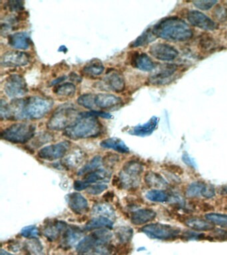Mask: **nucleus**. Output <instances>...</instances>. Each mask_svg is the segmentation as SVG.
<instances>
[{
  "instance_id": "nucleus-24",
  "label": "nucleus",
  "mask_w": 227,
  "mask_h": 255,
  "mask_svg": "<svg viewBox=\"0 0 227 255\" xmlns=\"http://www.w3.org/2000/svg\"><path fill=\"white\" fill-rule=\"evenodd\" d=\"M184 223L189 229L195 231H213L215 228L213 223L207 221L206 219L199 217H189L185 219Z\"/></svg>"
},
{
  "instance_id": "nucleus-46",
  "label": "nucleus",
  "mask_w": 227,
  "mask_h": 255,
  "mask_svg": "<svg viewBox=\"0 0 227 255\" xmlns=\"http://www.w3.org/2000/svg\"><path fill=\"white\" fill-rule=\"evenodd\" d=\"M193 3L195 7L199 8V9L208 10L217 4V1H213V0H208V1L203 0V1H195Z\"/></svg>"
},
{
  "instance_id": "nucleus-3",
  "label": "nucleus",
  "mask_w": 227,
  "mask_h": 255,
  "mask_svg": "<svg viewBox=\"0 0 227 255\" xmlns=\"http://www.w3.org/2000/svg\"><path fill=\"white\" fill-rule=\"evenodd\" d=\"M102 126L97 118L81 113L80 117L64 130L63 135L69 139L92 138L101 134Z\"/></svg>"
},
{
  "instance_id": "nucleus-11",
  "label": "nucleus",
  "mask_w": 227,
  "mask_h": 255,
  "mask_svg": "<svg viewBox=\"0 0 227 255\" xmlns=\"http://www.w3.org/2000/svg\"><path fill=\"white\" fill-rule=\"evenodd\" d=\"M31 57L25 52L9 51L1 55V65L4 67H24L30 62Z\"/></svg>"
},
{
  "instance_id": "nucleus-17",
  "label": "nucleus",
  "mask_w": 227,
  "mask_h": 255,
  "mask_svg": "<svg viewBox=\"0 0 227 255\" xmlns=\"http://www.w3.org/2000/svg\"><path fill=\"white\" fill-rule=\"evenodd\" d=\"M66 200L69 208L75 214L83 215L88 211V201L81 193H71L67 195Z\"/></svg>"
},
{
  "instance_id": "nucleus-49",
  "label": "nucleus",
  "mask_w": 227,
  "mask_h": 255,
  "mask_svg": "<svg viewBox=\"0 0 227 255\" xmlns=\"http://www.w3.org/2000/svg\"><path fill=\"white\" fill-rule=\"evenodd\" d=\"M216 195V190L212 185L206 184L203 190L202 197L207 199L214 198Z\"/></svg>"
},
{
  "instance_id": "nucleus-50",
  "label": "nucleus",
  "mask_w": 227,
  "mask_h": 255,
  "mask_svg": "<svg viewBox=\"0 0 227 255\" xmlns=\"http://www.w3.org/2000/svg\"><path fill=\"white\" fill-rule=\"evenodd\" d=\"M87 115L91 116V117L97 118L100 117L102 119H110L112 118V116L109 113H105V112L91 111L88 113H85Z\"/></svg>"
},
{
  "instance_id": "nucleus-39",
  "label": "nucleus",
  "mask_w": 227,
  "mask_h": 255,
  "mask_svg": "<svg viewBox=\"0 0 227 255\" xmlns=\"http://www.w3.org/2000/svg\"><path fill=\"white\" fill-rule=\"evenodd\" d=\"M77 103L85 109L94 111L95 110L94 94H84L80 96L77 99Z\"/></svg>"
},
{
  "instance_id": "nucleus-53",
  "label": "nucleus",
  "mask_w": 227,
  "mask_h": 255,
  "mask_svg": "<svg viewBox=\"0 0 227 255\" xmlns=\"http://www.w3.org/2000/svg\"><path fill=\"white\" fill-rule=\"evenodd\" d=\"M65 79H66V77H59L58 78V79L54 80V81L52 82V83H51V85L55 86L60 85V83H61V82H63V80H65Z\"/></svg>"
},
{
  "instance_id": "nucleus-1",
  "label": "nucleus",
  "mask_w": 227,
  "mask_h": 255,
  "mask_svg": "<svg viewBox=\"0 0 227 255\" xmlns=\"http://www.w3.org/2000/svg\"><path fill=\"white\" fill-rule=\"evenodd\" d=\"M53 102L47 98L34 96L15 100L9 105L11 120H39L52 109Z\"/></svg>"
},
{
  "instance_id": "nucleus-41",
  "label": "nucleus",
  "mask_w": 227,
  "mask_h": 255,
  "mask_svg": "<svg viewBox=\"0 0 227 255\" xmlns=\"http://www.w3.org/2000/svg\"><path fill=\"white\" fill-rule=\"evenodd\" d=\"M201 49L204 50L205 51H211L213 50L217 49V43L216 41L213 38L205 36L202 38L199 42Z\"/></svg>"
},
{
  "instance_id": "nucleus-6",
  "label": "nucleus",
  "mask_w": 227,
  "mask_h": 255,
  "mask_svg": "<svg viewBox=\"0 0 227 255\" xmlns=\"http://www.w3.org/2000/svg\"><path fill=\"white\" fill-rule=\"evenodd\" d=\"M141 232L145 233L149 238L161 241L175 240L181 234L179 227L171 226L163 223H151L141 228Z\"/></svg>"
},
{
  "instance_id": "nucleus-43",
  "label": "nucleus",
  "mask_w": 227,
  "mask_h": 255,
  "mask_svg": "<svg viewBox=\"0 0 227 255\" xmlns=\"http://www.w3.org/2000/svg\"><path fill=\"white\" fill-rule=\"evenodd\" d=\"M5 8L11 12L21 11L24 9V2L18 0H10L5 3Z\"/></svg>"
},
{
  "instance_id": "nucleus-47",
  "label": "nucleus",
  "mask_w": 227,
  "mask_h": 255,
  "mask_svg": "<svg viewBox=\"0 0 227 255\" xmlns=\"http://www.w3.org/2000/svg\"><path fill=\"white\" fill-rule=\"evenodd\" d=\"M214 17L219 21L227 19V8L224 6H218L215 9Z\"/></svg>"
},
{
  "instance_id": "nucleus-20",
  "label": "nucleus",
  "mask_w": 227,
  "mask_h": 255,
  "mask_svg": "<svg viewBox=\"0 0 227 255\" xmlns=\"http://www.w3.org/2000/svg\"><path fill=\"white\" fill-rule=\"evenodd\" d=\"M131 65L142 71H152L155 68V64L152 59L145 53L135 52L131 59Z\"/></svg>"
},
{
  "instance_id": "nucleus-25",
  "label": "nucleus",
  "mask_w": 227,
  "mask_h": 255,
  "mask_svg": "<svg viewBox=\"0 0 227 255\" xmlns=\"http://www.w3.org/2000/svg\"><path fill=\"white\" fill-rule=\"evenodd\" d=\"M103 148L111 149L121 153H127L129 152V147L125 144L124 141L117 137H110L104 139L100 143Z\"/></svg>"
},
{
  "instance_id": "nucleus-9",
  "label": "nucleus",
  "mask_w": 227,
  "mask_h": 255,
  "mask_svg": "<svg viewBox=\"0 0 227 255\" xmlns=\"http://www.w3.org/2000/svg\"><path fill=\"white\" fill-rule=\"evenodd\" d=\"M4 92L7 97L15 99L25 96L28 92L25 79L21 75L13 74L5 80Z\"/></svg>"
},
{
  "instance_id": "nucleus-44",
  "label": "nucleus",
  "mask_w": 227,
  "mask_h": 255,
  "mask_svg": "<svg viewBox=\"0 0 227 255\" xmlns=\"http://www.w3.org/2000/svg\"><path fill=\"white\" fill-rule=\"evenodd\" d=\"M181 238L183 240L193 241L203 240L205 238V235L203 233H199L192 231H186L181 235Z\"/></svg>"
},
{
  "instance_id": "nucleus-30",
  "label": "nucleus",
  "mask_w": 227,
  "mask_h": 255,
  "mask_svg": "<svg viewBox=\"0 0 227 255\" xmlns=\"http://www.w3.org/2000/svg\"><path fill=\"white\" fill-rule=\"evenodd\" d=\"M145 181L149 187L154 188H162L168 185V182L159 173L149 171L145 176Z\"/></svg>"
},
{
  "instance_id": "nucleus-38",
  "label": "nucleus",
  "mask_w": 227,
  "mask_h": 255,
  "mask_svg": "<svg viewBox=\"0 0 227 255\" xmlns=\"http://www.w3.org/2000/svg\"><path fill=\"white\" fill-rule=\"evenodd\" d=\"M115 253L114 247L107 243L99 245L84 255H113Z\"/></svg>"
},
{
  "instance_id": "nucleus-42",
  "label": "nucleus",
  "mask_w": 227,
  "mask_h": 255,
  "mask_svg": "<svg viewBox=\"0 0 227 255\" xmlns=\"http://www.w3.org/2000/svg\"><path fill=\"white\" fill-rule=\"evenodd\" d=\"M21 235L27 239L37 238L39 236V231L35 225H29L21 229Z\"/></svg>"
},
{
  "instance_id": "nucleus-37",
  "label": "nucleus",
  "mask_w": 227,
  "mask_h": 255,
  "mask_svg": "<svg viewBox=\"0 0 227 255\" xmlns=\"http://www.w3.org/2000/svg\"><path fill=\"white\" fill-rule=\"evenodd\" d=\"M155 37L156 36L153 33L152 30H147L142 35L139 36L134 42H133L131 46L133 47H137L146 45L150 42L154 41Z\"/></svg>"
},
{
  "instance_id": "nucleus-13",
  "label": "nucleus",
  "mask_w": 227,
  "mask_h": 255,
  "mask_svg": "<svg viewBox=\"0 0 227 255\" xmlns=\"http://www.w3.org/2000/svg\"><path fill=\"white\" fill-rule=\"evenodd\" d=\"M187 19L193 26L201 29L213 31L217 27L215 22L201 11L191 10L187 14Z\"/></svg>"
},
{
  "instance_id": "nucleus-16",
  "label": "nucleus",
  "mask_w": 227,
  "mask_h": 255,
  "mask_svg": "<svg viewBox=\"0 0 227 255\" xmlns=\"http://www.w3.org/2000/svg\"><path fill=\"white\" fill-rule=\"evenodd\" d=\"M178 67L173 64H166L163 65L159 71L154 75L151 76L149 81L153 85H165L168 83L171 78L176 73Z\"/></svg>"
},
{
  "instance_id": "nucleus-2",
  "label": "nucleus",
  "mask_w": 227,
  "mask_h": 255,
  "mask_svg": "<svg viewBox=\"0 0 227 255\" xmlns=\"http://www.w3.org/2000/svg\"><path fill=\"white\" fill-rule=\"evenodd\" d=\"M156 37L169 41H184L191 39L193 31L180 18L170 17L157 23L152 29Z\"/></svg>"
},
{
  "instance_id": "nucleus-48",
  "label": "nucleus",
  "mask_w": 227,
  "mask_h": 255,
  "mask_svg": "<svg viewBox=\"0 0 227 255\" xmlns=\"http://www.w3.org/2000/svg\"><path fill=\"white\" fill-rule=\"evenodd\" d=\"M211 235L213 238L218 241H227V231L223 229H213Z\"/></svg>"
},
{
  "instance_id": "nucleus-15",
  "label": "nucleus",
  "mask_w": 227,
  "mask_h": 255,
  "mask_svg": "<svg viewBox=\"0 0 227 255\" xmlns=\"http://www.w3.org/2000/svg\"><path fill=\"white\" fill-rule=\"evenodd\" d=\"M122 99L111 94L100 93L95 95V109L111 110L122 105Z\"/></svg>"
},
{
  "instance_id": "nucleus-51",
  "label": "nucleus",
  "mask_w": 227,
  "mask_h": 255,
  "mask_svg": "<svg viewBox=\"0 0 227 255\" xmlns=\"http://www.w3.org/2000/svg\"><path fill=\"white\" fill-rule=\"evenodd\" d=\"M183 161L187 165V166L195 168L196 167V163H195L194 159L191 158L188 155V153H183Z\"/></svg>"
},
{
  "instance_id": "nucleus-32",
  "label": "nucleus",
  "mask_w": 227,
  "mask_h": 255,
  "mask_svg": "<svg viewBox=\"0 0 227 255\" xmlns=\"http://www.w3.org/2000/svg\"><path fill=\"white\" fill-rule=\"evenodd\" d=\"M103 164L102 157L99 156V155H97V156L93 157L90 161H89L86 165H84L82 168L79 169L77 175H84L87 174V173L92 172V171L97 170Z\"/></svg>"
},
{
  "instance_id": "nucleus-14",
  "label": "nucleus",
  "mask_w": 227,
  "mask_h": 255,
  "mask_svg": "<svg viewBox=\"0 0 227 255\" xmlns=\"http://www.w3.org/2000/svg\"><path fill=\"white\" fill-rule=\"evenodd\" d=\"M83 231L78 227L70 225L65 229L61 241V246L65 249H68L78 245L82 240Z\"/></svg>"
},
{
  "instance_id": "nucleus-45",
  "label": "nucleus",
  "mask_w": 227,
  "mask_h": 255,
  "mask_svg": "<svg viewBox=\"0 0 227 255\" xmlns=\"http://www.w3.org/2000/svg\"><path fill=\"white\" fill-rule=\"evenodd\" d=\"M107 185L103 183H97L96 185H90L87 190L89 194L93 195H97L102 193L107 189Z\"/></svg>"
},
{
  "instance_id": "nucleus-33",
  "label": "nucleus",
  "mask_w": 227,
  "mask_h": 255,
  "mask_svg": "<svg viewBox=\"0 0 227 255\" xmlns=\"http://www.w3.org/2000/svg\"><path fill=\"white\" fill-rule=\"evenodd\" d=\"M146 198L152 202L165 203L169 201V195L168 193L162 189H155L149 191L145 195Z\"/></svg>"
},
{
  "instance_id": "nucleus-18",
  "label": "nucleus",
  "mask_w": 227,
  "mask_h": 255,
  "mask_svg": "<svg viewBox=\"0 0 227 255\" xmlns=\"http://www.w3.org/2000/svg\"><path fill=\"white\" fill-rule=\"evenodd\" d=\"M103 82L107 89L111 91L116 92V93H121L124 91L125 79L122 74L119 72L112 71L110 73L107 74Z\"/></svg>"
},
{
  "instance_id": "nucleus-22",
  "label": "nucleus",
  "mask_w": 227,
  "mask_h": 255,
  "mask_svg": "<svg viewBox=\"0 0 227 255\" xmlns=\"http://www.w3.org/2000/svg\"><path fill=\"white\" fill-rule=\"evenodd\" d=\"M156 216L157 213L153 209H141L132 213L131 221L133 225H142L154 220Z\"/></svg>"
},
{
  "instance_id": "nucleus-4",
  "label": "nucleus",
  "mask_w": 227,
  "mask_h": 255,
  "mask_svg": "<svg viewBox=\"0 0 227 255\" xmlns=\"http://www.w3.org/2000/svg\"><path fill=\"white\" fill-rule=\"evenodd\" d=\"M81 113L72 105H65L57 108L47 121V128L51 130H63L67 128L80 117Z\"/></svg>"
},
{
  "instance_id": "nucleus-7",
  "label": "nucleus",
  "mask_w": 227,
  "mask_h": 255,
  "mask_svg": "<svg viewBox=\"0 0 227 255\" xmlns=\"http://www.w3.org/2000/svg\"><path fill=\"white\" fill-rule=\"evenodd\" d=\"M143 165L138 161H130L125 163L120 173L119 181L125 189H134L139 187Z\"/></svg>"
},
{
  "instance_id": "nucleus-40",
  "label": "nucleus",
  "mask_w": 227,
  "mask_h": 255,
  "mask_svg": "<svg viewBox=\"0 0 227 255\" xmlns=\"http://www.w3.org/2000/svg\"><path fill=\"white\" fill-rule=\"evenodd\" d=\"M116 235L121 243H127L132 239L133 230L129 227H119L116 230Z\"/></svg>"
},
{
  "instance_id": "nucleus-54",
  "label": "nucleus",
  "mask_w": 227,
  "mask_h": 255,
  "mask_svg": "<svg viewBox=\"0 0 227 255\" xmlns=\"http://www.w3.org/2000/svg\"><path fill=\"white\" fill-rule=\"evenodd\" d=\"M0 255H13L7 252V251L3 250V249H1V251H0Z\"/></svg>"
},
{
  "instance_id": "nucleus-8",
  "label": "nucleus",
  "mask_w": 227,
  "mask_h": 255,
  "mask_svg": "<svg viewBox=\"0 0 227 255\" xmlns=\"http://www.w3.org/2000/svg\"><path fill=\"white\" fill-rule=\"evenodd\" d=\"M112 233L108 229H98L85 237L77 245V251L84 255L99 245L107 244L112 239Z\"/></svg>"
},
{
  "instance_id": "nucleus-34",
  "label": "nucleus",
  "mask_w": 227,
  "mask_h": 255,
  "mask_svg": "<svg viewBox=\"0 0 227 255\" xmlns=\"http://www.w3.org/2000/svg\"><path fill=\"white\" fill-rule=\"evenodd\" d=\"M76 87L72 83H66L55 86L53 93L57 96L63 97H71L75 95Z\"/></svg>"
},
{
  "instance_id": "nucleus-23",
  "label": "nucleus",
  "mask_w": 227,
  "mask_h": 255,
  "mask_svg": "<svg viewBox=\"0 0 227 255\" xmlns=\"http://www.w3.org/2000/svg\"><path fill=\"white\" fill-rule=\"evenodd\" d=\"M158 118L153 117L144 125H138L133 128L129 131V133L131 135H137V136H147V135H151L154 131L158 125Z\"/></svg>"
},
{
  "instance_id": "nucleus-29",
  "label": "nucleus",
  "mask_w": 227,
  "mask_h": 255,
  "mask_svg": "<svg viewBox=\"0 0 227 255\" xmlns=\"http://www.w3.org/2000/svg\"><path fill=\"white\" fill-rule=\"evenodd\" d=\"M24 249L27 255H45L42 243L37 238L28 239L25 241Z\"/></svg>"
},
{
  "instance_id": "nucleus-36",
  "label": "nucleus",
  "mask_w": 227,
  "mask_h": 255,
  "mask_svg": "<svg viewBox=\"0 0 227 255\" xmlns=\"http://www.w3.org/2000/svg\"><path fill=\"white\" fill-rule=\"evenodd\" d=\"M205 218L214 225H218L223 228L227 229V215L215 213H207L205 215Z\"/></svg>"
},
{
  "instance_id": "nucleus-52",
  "label": "nucleus",
  "mask_w": 227,
  "mask_h": 255,
  "mask_svg": "<svg viewBox=\"0 0 227 255\" xmlns=\"http://www.w3.org/2000/svg\"><path fill=\"white\" fill-rule=\"evenodd\" d=\"M90 185L87 184L86 183L84 182L83 180H77L74 182L73 184V188L76 191H82L85 189L89 188Z\"/></svg>"
},
{
  "instance_id": "nucleus-5",
  "label": "nucleus",
  "mask_w": 227,
  "mask_h": 255,
  "mask_svg": "<svg viewBox=\"0 0 227 255\" xmlns=\"http://www.w3.org/2000/svg\"><path fill=\"white\" fill-rule=\"evenodd\" d=\"M35 128V126L31 123L13 124L1 131V137L9 142L23 144L33 138Z\"/></svg>"
},
{
  "instance_id": "nucleus-35",
  "label": "nucleus",
  "mask_w": 227,
  "mask_h": 255,
  "mask_svg": "<svg viewBox=\"0 0 227 255\" xmlns=\"http://www.w3.org/2000/svg\"><path fill=\"white\" fill-rule=\"evenodd\" d=\"M93 214L109 219V217L115 216V211L113 207L109 205L99 203L93 207Z\"/></svg>"
},
{
  "instance_id": "nucleus-27",
  "label": "nucleus",
  "mask_w": 227,
  "mask_h": 255,
  "mask_svg": "<svg viewBox=\"0 0 227 255\" xmlns=\"http://www.w3.org/2000/svg\"><path fill=\"white\" fill-rule=\"evenodd\" d=\"M113 227V221L107 217H95L89 221L85 225V231L98 230L102 229H112Z\"/></svg>"
},
{
  "instance_id": "nucleus-21",
  "label": "nucleus",
  "mask_w": 227,
  "mask_h": 255,
  "mask_svg": "<svg viewBox=\"0 0 227 255\" xmlns=\"http://www.w3.org/2000/svg\"><path fill=\"white\" fill-rule=\"evenodd\" d=\"M8 43L13 49L26 50L30 47L31 41L28 33L17 32L9 36Z\"/></svg>"
},
{
  "instance_id": "nucleus-28",
  "label": "nucleus",
  "mask_w": 227,
  "mask_h": 255,
  "mask_svg": "<svg viewBox=\"0 0 227 255\" xmlns=\"http://www.w3.org/2000/svg\"><path fill=\"white\" fill-rule=\"evenodd\" d=\"M105 71V67L98 59L92 60L83 67L82 73L89 77H96L101 75Z\"/></svg>"
},
{
  "instance_id": "nucleus-10",
  "label": "nucleus",
  "mask_w": 227,
  "mask_h": 255,
  "mask_svg": "<svg viewBox=\"0 0 227 255\" xmlns=\"http://www.w3.org/2000/svg\"><path fill=\"white\" fill-rule=\"evenodd\" d=\"M70 143L68 141L47 145L39 149L37 155L39 158L47 161L56 160L62 158L70 148Z\"/></svg>"
},
{
  "instance_id": "nucleus-12",
  "label": "nucleus",
  "mask_w": 227,
  "mask_h": 255,
  "mask_svg": "<svg viewBox=\"0 0 227 255\" xmlns=\"http://www.w3.org/2000/svg\"><path fill=\"white\" fill-rule=\"evenodd\" d=\"M149 52L155 59L163 61H173L179 55V52L175 47L168 44L161 43L151 46Z\"/></svg>"
},
{
  "instance_id": "nucleus-19",
  "label": "nucleus",
  "mask_w": 227,
  "mask_h": 255,
  "mask_svg": "<svg viewBox=\"0 0 227 255\" xmlns=\"http://www.w3.org/2000/svg\"><path fill=\"white\" fill-rule=\"evenodd\" d=\"M67 224L64 221H53L47 223L43 229V234L50 241H56L60 235L67 229Z\"/></svg>"
},
{
  "instance_id": "nucleus-55",
  "label": "nucleus",
  "mask_w": 227,
  "mask_h": 255,
  "mask_svg": "<svg viewBox=\"0 0 227 255\" xmlns=\"http://www.w3.org/2000/svg\"><path fill=\"white\" fill-rule=\"evenodd\" d=\"M221 193L224 195H227V186H223L221 189Z\"/></svg>"
},
{
  "instance_id": "nucleus-31",
  "label": "nucleus",
  "mask_w": 227,
  "mask_h": 255,
  "mask_svg": "<svg viewBox=\"0 0 227 255\" xmlns=\"http://www.w3.org/2000/svg\"><path fill=\"white\" fill-rule=\"evenodd\" d=\"M207 183L202 181H196L190 183L185 189V195L189 198L202 197L203 190Z\"/></svg>"
},
{
  "instance_id": "nucleus-26",
  "label": "nucleus",
  "mask_w": 227,
  "mask_h": 255,
  "mask_svg": "<svg viewBox=\"0 0 227 255\" xmlns=\"http://www.w3.org/2000/svg\"><path fill=\"white\" fill-rule=\"evenodd\" d=\"M111 173L105 169H99L85 175L83 181L87 184L90 185L92 183L101 182V181H108L111 177Z\"/></svg>"
}]
</instances>
